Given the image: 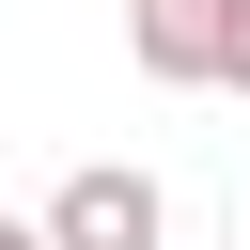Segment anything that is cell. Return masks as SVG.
<instances>
[{
	"mask_svg": "<svg viewBox=\"0 0 250 250\" xmlns=\"http://www.w3.org/2000/svg\"><path fill=\"white\" fill-rule=\"evenodd\" d=\"M156 234H172V203H156V172H125V156H94V172L47 188V250H156Z\"/></svg>",
	"mask_w": 250,
	"mask_h": 250,
	"instance_id": "1",
	"label": "cell"
},
{
	"mask_svg": "<svg viewBox=\"0 0 250 250\" xmlns=\"http://www.w3.org/2000/svg\"><path fill=\"white\" fill-rule=\"evenodd\" d=\"M125 47H141V78H156V94H188V78H203V47H219V0H125Z\"/></svg>",
	"mask_w": 250,
	"mask_h": 250,
	"instance_id": "2",
	"label": "cell"
},
{
	"mask_svg": "<svg viewBox=\"0 0 250 250\" xmlns=\"http://www.w3.org/2000/svg\"><path fill=\"white\" fill-rule=\"evenodd\" d=\"M203 78H219V94H250V0H219V47H203Z\"/></svg>",
	"mask_w": 250,
	"mask_h": 250,
	"instance_id": "3",
	"label": "cell"
},
{
	"mask_svg": "<svg viewBox=\"0 0 250 250\" xmlns=\"http://www.w3.org/2000/svg\"><path fill=\"white\" fill-rule=\"evenodd\" d=\"M0 250H47V219H0Z\"/></svg>",
	"mask_w": 250,
	"mask_h": 250,
	"instance_id": "4",
	"label": "cell"
}]
</instances>
